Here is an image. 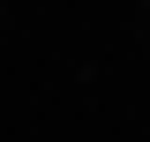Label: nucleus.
<instances>
[]
</instances>
